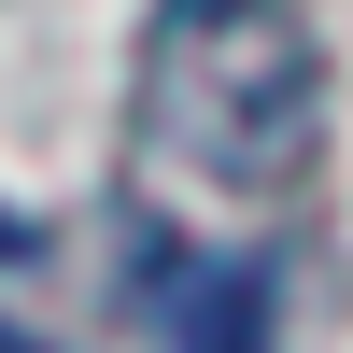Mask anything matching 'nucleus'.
Here are the masks:
<instances>
[{
	"instance_id": "1",
	"label": "nucleus",
	"mask_w": 353,
	"mask_h": 353,
	"mask_svg": "<svg viewBox=\"0 0 353 353\" xmlns=\"http://www.w3.org/2000/svg\"><path fill=\"white\" fill-rule=\"evenodd\" d=\"M141 170L269 212L325 170V43L297 0H156L141 28Z\"/></svg>"
},
{
	"instance_id": "2",
	"label": "nucleus",
	"mask_w": 353,
	"mask_h": 353,
	"mask_svg": "<svg viewBox=\"0 0 353 353\" xmlns=\"http://www.w3.org/2000/svg\"><path fill=\"white\" fill-rule=\"evenodd\" d=\"M128 297H141V325H156V353H269V311H283L254 254H226V241H170V226H141Z\"/></svg>"
},
{
	"instance_id": "3",
	"label": "nucleus",
	"mask_w": 353,
	"mask_h": 353,
	"mask_svg": "<svg viewBox=\"0 0 353 353\" xmlns=\"http://www.w3.org/2000/svg\"><path fill=\"white\" fill-rule=\"evenodd\" d=\"M14 254H28V226H14V212H0V269H14Z\"/></svg>"
},
{
	"instance_id": "4",
	"label": "nucleus",
	"mask_w": 353,
	"mask_h": 353,
	"mask_svg": "<svg viewBox=\"0 0 353 353\" xmlns=\"http://www.w3.org/2000/svg\"><path fill=\"white\" fill-rule=\"evenodd\" d=\"M0 353H28V339H0Z\"/></svg>"
}]
</instances>
